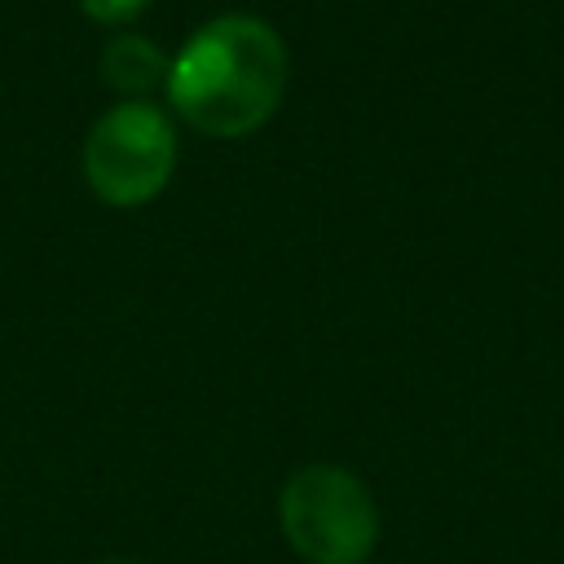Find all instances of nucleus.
Instances as JSON below:
<instances>
[{
	"label": "nucleus",
	"instance_id": "39448f33",
	"mask_svg": "<svg viewBox=\"0 0 564 564\" xmlns=\"http://www.w3.org/2000/svg\"><path fill=\"white\" fill-rule=\"evenodd\" d=\"M150 0H79V9L101 22V26H119V22H132Z\"/></svg>",
	"mask_w": 564,
	"mask_h": 564
},
{
	"label": "nucleus",
	"instance_id": "f03ea898",
	"mask_svg": "<svg viewBox=\"0 0 564 564\" xmlns=\"http://www.w3.org/2000/svg\"><path fill=\"white\" fill-rule=\"evenodd\" d=\"M278 524L308 564H366L379 542L375 494L339 463L300 467L278 494Z\"/></svg>",
	"mask_w": 564,
	"mask_h": 564
},
{
	"label": "nucleus",
	"instance_id": "423d86ee",
	"mask_svg": "<svg viewBox=\"0 0 564 564\" xmlns=\"http://www.w3.org/2000/svg\"><path fill=\"white\" fill-rule=\"evenodd\" d=\"M101 564H141V560H101Z\"/></svg>",
	"mask_w": 564,
	"mask_h": 564
},
{
	"label": "nucleus",
	"instance_id": "f257e3e1",
	"mask_svg": "<svg viewBox=\"0 0 564 564\" xmlns=\"http://www.w3.org/2000/svg\"><path fill=\"white\" fill-rule=\"evenodd\" d=\"M176 115L207 137H247L273 119L286 93V44L256 13L203 22L167 66Z\"/></svg>",
	"mask_w": 564,
	"mask_h": 564
},
{
	"label": "nucleus",
	"instance_id": "20e7f679",
	"mask_svg": "<svg viewBox=\"0 0 564 564\" xmlns=\"http://www.w3.org/2000/svg\"><path fill=\"white\" fill-rule=\"evenodd\" d=\"M167 66H172V57L137 31H123L101 48V79L115 93H123V101H145V93L163 88Z\"/></svg>",
	"mask_w": 564,
	"mask_h": 564
},
{
	"label": "nucleus",
	"instance_id": "7ed1b4c3",
	"mask_svg": "<svg viewBox=\"0 0 564 564\" xmlns=\"http://www.w3.org/2000/svg\"><path fill=\"white\" fill-rule=\"evenodd\" d=\"M176 128L154 101H119L84 137V176L110 207H141L172 181Z\"/></svg>",
	"mask_w": 564,
	"mask_h": 564
}]
</instances>
